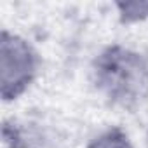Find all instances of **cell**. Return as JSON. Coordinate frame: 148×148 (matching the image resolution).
I'll use <instances>...</instances> for the list:
<instances>
[{
  "label": "cell",
  "mask_w": 148,
  "mask_h": 148,
  "mask_svg": "<svg viewBox=\"0 0 148 148\" xmlns=\"http://www.w3.org/2000/svg\"><path fill=\"white\" fill-rule=\"evenodd\" d=\"M96 82L115 103L132 106L148 96V64L122 47H112L96 61Z\"/></svg>",
  "instance_id": "cell-1"
},
{
  "label": "cell",
  "mask_w": 148,
  "mask_h": 148,
  "mask_svg": "<svg viewBox=\"0 0 148 148\" xmlns=\"http://www.w3.org/2000/svg\"><path fill=\"white\" fill-rule=\"evenodd\" d=\"M89 148H132L127 136L120 131H108L99 136Z\"/></svg>",
  "instance_id": "cell-3"
},
{
  "label": "cell",
  "mask_w": 148,
  "mask_h": 148,
  "mask_svg": "<svg viewBox=\"0 0 148 148\" xmlns=\"http://www.w3.org/2000/svg\"><path fill=\"white\" fill-rule=\"evenodd\" d=\"M124 9V14L129 18V16H143V14H148V4H125V5H120Z\"/></svg>",
  "instance_id": "cell-4"
},
{
  "label": "cell",
  "mask_w": 148,
  "mask_h": 148,
  "mask_svg": "<svg viewBox=\"0 0 148 148\" xmlns=\"http://www.w3.org/2000/svg\"><path fill=\"white\" fill-rule=\"evenodd\" d=\"M35 52L19 37L9 32L2 33L0 42V73H2V96L12 99L19 96L32 82L35 73Z\"/></svg>",
  "instance_id": "cell-2"
}]
</instances>
